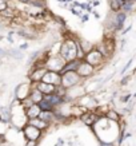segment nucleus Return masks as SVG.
<instances>
[{"instance_id": "obj_5", "label": "nucleus", "mask_w": 136, "mask_h": 146, "mask_svg": "<svg viewBox=\"0 0 136 146\" xmlns=\"http://www.w3.org/2000/svg\"><path fill=\"white\" fill-rule=\"evenodd\" d=\"M93 72V68L91 64H88V63H79V66H78V74L80 76H87L89 74H92Z\"/></svg>"}, {"instance_id": "obj_4", "label": "nucleus", "mask_w": 136, "mask_h": 146, "mask_svg": "<svg viewBox=\"0 0 136 146\" xmlns=\"http://www.w3.org/2000/svg\"><path fill=\"white\" fill-rule=\"evenodd\" d=\"M24 134H26V135L30 138L31 141H36V139L39 138V135H40V130L30 125V126H27V127H26V130H24Z\"/></svg>"}, {"instance_id": "obj_15", "label": "nucleus", "mask_w": 136, "mask_h": 146, "mask_svg": "<svg viewBox=\"0 0 136 146\" xmlns=\"http://www.w3.org/2000/svg\"><path fill=\"white\" fill-rule=\"evenodd\" d=\"M0 13L4 15V16H12V12H11V11H7V8L3 9V11H0Z\"/></svg>"}, {"instance_id": "obj_11", "label": "nucleus", "mask_w": 136, "mask_h": 146, "mask_svg": "<svg viewBox=\"0 0 136 146\" xmlns=\"http://www.w3.org/2000/svg\"><path fill=\"white\" fill-rule=\"evenodd\" d=\"M44 101H47V102L49 103V105H51V106H53V105H56V103H57L59 101H60V99H59L57 97H55V95H48V97L45 98Z\"/></svg>"}, {"instance_id": "obj_17", "label": "nucleus", "mask_w": 136, "mask_h": 146, "mask_svg": "<svg viewBox=\"0 0 136 146\" xmlns=\"http://www.w3.org/2000/svg\"><path fill=\"white\" fill-rule=\"evenodd\" d=\"M108 117H110L111 119H118V114H116V113H112V111L108 113Z\"/></svg>"}, {"instance_id": "obj_8", "label": "nucleus", "mask_w": 136, "mask_h": 146, "mask_svg": "<svg viewBox=\"0 0 136 146\" xmlns=\"http://www.w3.org/2000/svg\"><path fill=\"white\" fill-rule=\"evenodd\" d=\"M40 107H39V105H32V106H30V109H28V110H27V114H28V117H30V118H37V117H39V114H40Z\"/></svg>"}, {"instance_id": "obj_10", "label": "nucleus", "mask_w": 136, "mask_h": 146, "mask_svg": "<svg viewBox=\"0 0 136 146\" xmlns=\"http://www.w3.org/2000/svg\"><path fill=\"white\" fill-rule=\"evenodd\" d=\"M32 101L35 102V103H39L40 101H41V99H43V97H41V93H40L39 90H36V91H34V93H32Z\"/></svg>"}, {"instance_id": "obj_16", "label": "nucleus", "mask_w": 136, "mask_h": 146, "mask_svg": "<svg viewBox=\"0 0 136 146\" xmlns=\"http://www.w3.org/2000/svg\"><path fill=\"white\" fill-rule=\"evenodd\" d=\"M62 55L66 58V55H67V43H64L63 47H62Z\"/></svg>"}, {"instance_id": "obj_13", "label": "nucleus", "mask_w": 136, "mask_h": 146, "mask_svg": "<svg viewBox=\"0 0 136 146\" xmlns=\"http://www.w3.org/2000/svg\"><path fill=\"white\" fill-rule=\"evenodd\" d=\"M44 72H45L44 70H41V71H36L35 74H37V75H32V80H39V78L41 79V78H43V75H44Z\"/></svg>"}, {"instance_id": "obj_9", "label": "nucleus", "mask_w": 136, "mask_h": 146, "mask_svg": "<svg viewBox=\"0 0 136 146\" xmlns=\"http://www.w3.org/2000/svg\"><path fill=\"white\" fill-rule=\"evenodd\" d=\"M31 123V126H34V127H36V129H44L45 126H47V122L45 121H43V119H36V118H32V121L30 122Z\"/></svg>"}, {"instance_id": "obj_19", "label": "nucleus", "mask_w": 136, "mask_h": 146, "mask_svg": "<svg viewBox=\"0 0 136 146\" xmlns=\"http://www.w3.org/2000/svg\"><path fill=\"white\" fill-rule=\"evenodd\" d=\"M27 146H35V141H31V142H30V143H28Z\"/></svg>"}, {"instance_id": "obj_2", "label": "nucleus", "mask_w": 136, "mask_h": 146, "mask_svg": "<svg viewBox=\"0 0 136 146\" xmlns=\"http://www.w3.org/2000/svg\"><path fill=\"white\" fill-rule=\"evenodd\" d=\"M43 82L44 83H49V84H56L60 82V76L59 74L56 72H53V71H48V72H44L43 75Z\"/></svg>"}, {"instance_id": "obj_7", "label": "nucleus", "mask_w": 136, "mask_h": 146, "mask_svg": "<svg viewBox=\"0 0 136 146\" xmlns=\"http://www.w3.org/2000/svg\"><path fill=\"white\" fill-rule=\"evenodd\" d=\"M53 84H49V83H44V82H41V83H39V86H37V90H39L41 94H51L53 91Z\"/></svg>"}, {"instance_id": "obj_3", "label": "nucleus", "mask_w": 136, "mask_h": 146, "mask_svg": "<svg viewBox=\"0 0 136 146\" xmlns=\"http://www.w3.org/2000/svg\"><path fill=\"white\" fill-rule=\"evenodd\" d=\"M101 59H103V56H101V54L99 52V51H91V52L87 55V62H88V64H91V66L99 64V63L101 62Z\"/></svg>"}, {"instance_id": "obj_14", "label": "nucleus", "mask_w": 136, "mask_h": 146, "mask_svg": "<svg viewBox=\"0 0 136 146\" xmlns=\"http://www.w3.org/2000/svg\"><path fill=\"white\" fill-rule=\"evenodd\" d=\"M120 7L122 5H120V3H119L118 0H111V8L112 9H119Z\"/></svg>"}, {"instance_id": "obj_18", "label": "nucleus", "mask_w": 136, "mask_h": 146, "mask_svg": "<svg viewBox=\"0 0 136 146\" xmlns=\"http://www.w3.org/2000/svg\"><path fill=\"white\" fill-rule=\"evenodd\" d=\"M7 7H5V1L4 0H0V11H3V9H5Z\"/></svg>"}, {"instance_id": "obj_21", "label": "nucleus", "mask_w": 136, "mask_h": 146, "mask_svg": "<svg viewBox=\"0 0 136 146\" xmlns=\"http://www.w3.org/2000/svg\"><path fill=\"white\" fill-rule=\"evenodd\" d=\"M128 1H131V3H133V1H135V0H128Z\"/></svg>"}, {"instance_id": "obj_12", "label": "nucleus", "mask_w": 136, "mask_h": 146, "mask_svg": "<svg viewBox=\"0 0 136 146\" xmlns=\"http://www.w3.org/2000/svg\"><path fill=\"white\" fill-rule=\"evenodd\" d=\"M116 20H118V27H122L123 22L125 20V13H119L116 16Z\"/></svg>"}, {"instance_id": "obj_1", "label": "nucleus", "mask_w": 136, "mask_h": 146, "mask_svg": "<svg viewBox=\"0 0 136 146\" xmlns=\"http://www.w3.org/2000/svg\"><path fill=\"white\" fill-rule=\"evenodd\" d=\"M60 80L63 82V84H64L66 87H68V86H72V84L79 82V75H78L76 72H74V71H68V72H66V74L60 78Z\"/></svg>"}, {"instance_id": "obj_20", "label": "nucleus", "mask_w": 136, "mask_h": 146, "mask_svg": "<svg viewBox=\"0 0 136 146\" xmlns=\"http://www.w3.org/2000/svg\"><path fill=\"white\" fill-rule=\"evenodd\" d=\"M4 50H1V48H0V56H3V55H4Z\"/></svg>"}, {"instance_id": "obj_6", "label": "nucleus", "mask_w": 136, "mask_h": 146, "mask_svg": "<svg viewBox=\"0 0 136 146\" xmlns=\"http://www.w3.org/2000/svg\"><path fill=\"white\" fill-rule=\"evenodd\" d=\"M76 55H78V52H76V46H75V43L74 42H68V43H67V55H66V58L67 59H70V60H72V59L76 58Z\"/></svg>"}]
</instances>
